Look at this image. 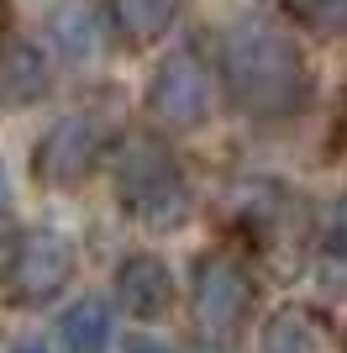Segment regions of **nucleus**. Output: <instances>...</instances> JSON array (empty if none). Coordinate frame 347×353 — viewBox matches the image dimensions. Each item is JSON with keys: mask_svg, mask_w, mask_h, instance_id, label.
<instances>
[{"mask_svg": "<svg viewBox=\"0 0 347 353\" xmlns=\"http://www.w3.org/2000/svg\"><path fill=\"white\" fill-rule=\"evenodd\" d=\"M221 85L242 117L289 121L311 105L316 74H311L295 37H284L258 16H242L221 32Z\"/></svg>", "mask_w": 347, "mask_h": 353, "instance_id": "obj_1", "label": "nucleus"}, {"mask_svg": "<svg viewBox=\"0 0 347 353\" xmlns=\"http://www.w3.org/2000/svg\"><path fill=\"white\" fill-rule=\"evenodd\" d=\"M116 201L127 206L132 221H143L153 232H169L189 216L185 169L158 137H132L116 153Z\"/></svg>", "mask_w": 347, "mask_h": 353, "instance_id": "obj_2", "label": "nucleus"}, {"mask_svg": "<svg viewBox=\"0 0 347 353\" xmlns=\"http://www.w3.org/2000/svg\"><path fill=\"white\" fill-rule=\"evenodd\" d=\"M253 306H258V285L247 274V264L227 248H211L195 259V274H189V311H195V332H200L205 348H237L247 338V322H253Z\"/></svg>", "mask_w": 347, "mask_h": 353, "instance_id": "obj_3", "label": "nucleus"}, {"mask_svg": "<svg viewBox=\"0 0 347 353\" xmlns=\"http://www.w3.org/2000/svg\"><path fill=\"white\" fill-rule=\"evenodd\" d=\"M216 105V74L205 63V53L195 43L174 48L169 59L153 69V85H147V117L169 127V132H195L205 127Z\"/></svg>", "mask_w": 347, "mask_h": 353, "instance_id": "obj_4", "label": "nucleus"}, {"mask_svg": "<svg viewBox=\"0 0 347 353\" xmlns=\"http://www.w3.org/2000/svg\"><path fill=\"white\" fill-rule=\"evenodd\" d=\"M105 148H111V121L101 111H74L53 127V132L37 143L32 153V174L37 185L48 190H74V185H85L95 174V163L105 159Z\"/></svg>", "mask_w": 347, "mask_h": 353, "instance_id": "obj_5", "label": "nucleus"}, {"mask_svg": "<svg viewBox=\"0 0 347 353\" xmlns=\"http://www.w3.org/2000/svg\"><path fill=\"white\" fill-rule=\"evenodd\" d=\"M74 280V243L53 227H32L16 237L11 264H6V290L21 306H43Z\"/></svg>", "mask_w": 347, "mask_h": 353, "instance_id": "obj_6", "label": "nucleus"}, {"mask_svg": "<svg viewBox=\"0 0 347 353\" xmlns=\"http://www.w3.org/2000/svg\"><path fill=\"white\" fill-rule=\"evenodd\" d=\"M242 227H247V237H253V248H263V253H274L279 243H289V253H300L311 216L300 211V201L289 190L263 185V190H253V206L242 211Z\"/></svg>", "mask_w": 347, "mask_h": 353, "instance_id": "obj_7", "label": "nucleus"}, {"mask_svg": "<svg viewBox=\"0 0 347 353\" xmlns=\"http://www.w3.org/2000/svg\"><path fill=\"white\" fill-rule=\"evenodd\" d=\"M116 295H121L127 316L158 322V316L174 311V274H169V264H163L158 253H132L127 264L116 269Z\"/></svg>", "mask_w": 347, "mask_h": 353, "instance_id": "obj_8", "label": "nucleus"}, {"mask_svg": "<svg viewBox=\"0 0 347 353\" xmlns=\"http://www.w3.org/2000/svg\"><path fill=\"white\" fill-rule=\"evenodd\" d=\"M48 37L69 63H90L105 48V11L101 0H58L48 11Z\"/></svg>", "mask_w": 347, "mask_h": 353, "instance_id": "obj_9", "label": "nucleus"}, {"mask_svg": "<svg viewBox=\"0 0 347 353\" xmlns=\"http://www.w3.org/2000/svg\"><path fill=\"white\" fill-rule=\"evenodd\" d=\"M258 353H332V322H326L316 306L289 301V306H279L274 316L263 322Z\"/></svg>", "mask_w": 347, "mask_h": 353, "instance_id": "obj_10", "label": "nucleus"}, {"mask_svg": "<svg viewBox=\"0 0 347 353\" xmlns=\"http://www.w3.org/2000/svg\"><path fill=\"white\" fill-rule=\"evenodd\" d=\"M48 90V63L32 43H6L0 53V111H27Z\"/></svg>", "mask_w": 347, "mask_h": 353, "instance_id": "obj_11", "label": "nucleus"}, {"mask_svg": "<svg viewBox=\"0 0 347 353\" xmlns=\"http://www.w3.org/2000/svg\"><path fill=\"white\" fill-rule=\"evenodd\" d=\"M185 0H111V21L127 48H147L179 21Z\"/></svg>", "mask_w": 347, "mask_h": 353, "instance_id": "obj_12", "label": "nucleus"}, {"mask_svg": "<svg viewBox=\"0 0 347 353\" xmlns=\"http://www.w3.org/2000/svg\"><path fill=\"white\" fill-rule=\"evenodd\" d=\"M58 343H63V353H105V343H111V306L95 301V295L74 301L58 316Z\"/></svg>", "mask_w": 347, "mask_h": 353, "instance_id": "obj_13", "label": "nucleus"}, {"mask_svg": "<svg viewBox=\"0 0 347 353\" xmlns=\"http://www.w3.org/2000/svg\"><path fill=\"white\" fill-rule=\"evenodd\" d=\"M284 16H295L311 37L326 43H347V0H279Z\"/></svg>", "mask_w": 347, "mask_h": 353, "instance_id": "obj_14", "label": "nucleus"}, {"mask_svg": "<svg viewBox=\"0 0 347 353\" xmlns=\"http://www.w3.org/2000/svg\"><path fill=\"white\" fill-rule=\"evenodd\" d=\"M321 269H326V280H332V285H347V201L337 206V216H332V232H326Z\"/></svg>", "mask_w": 347, "mask_h": 353, "instance_id": "obj_15", "label": "nucleus"}, {"mask_svg": "<svg viewBox=\"0 0 347 353\" xmlns=\"http://www.w3.org/2000/svg\"><path fill=\"white\" fill-rule=\"evenodd\" d=\"M6 37H11V0H0V53H6Z\"/></svg>", "mask_w": 347, "mask_h": 353, "instance_id": "obj_16", "label": "nucleus"}, {"mask_svg": "<svg viewBox=\"0 0 347 353\" xmlns=\"http://www.w3.org/2000/svg\"><path fill=\"white\" fill-rule=\"evenodd\" d=\"M127 353H163V348H158V343H147V338H137V343H132Z\"/></svg>", "mask_w": 347, "mask_h": 353, "instance_id": "obj_17", "label": "nucleus"}, {"mask_svg": "<svg viewBox=\"0 0 347 353\" xmlns=\"http://www.w3.org/2000/svg\"><path fill=\"white\" fill-rule=\"evenodd\" d=\"M6 201H11V179H6V169H0V211H6Z\"/></svg>", "mask_w": 347, "mask_h": 353, "instance_id": "obj_18", "label": "nucleus"}, {"mask_svg": "<svg viewBox=\"0 0 347 353\" xmlns=\"http://www.w3.org/2000/svg\"><path fill=\"white\" fill-rule=\"evenodd\" d=\"M11 353H43V348H37V343H21V348H11Z\"/></svg>", "mask_w": 347, "mask_h": 353, "instance_id": "obj_19", "label": "nucleus"}]
</instances>
